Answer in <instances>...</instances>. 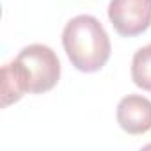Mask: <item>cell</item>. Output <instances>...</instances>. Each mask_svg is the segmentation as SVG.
I'll return each mask as SVG.
<instances>
[{
    "label": "cell",
    "instance_id": "cell-2",
    "mask_svg": "<svg viewBox=\"0 0 151 151\" xmlns=\"http://www.w3.org/2000/svg\"><path fill=\"white\" fill-rule=\"evenodd\" d=\"M25 93L41 94L53 89L60 77V62L55 52L45 45H29L13 60Z\"/></svg>",
    "mask_w": 151,
    "mask_h": 151
},
{
    "label": "cell",
    "instance_id": "cell-7",
    "mask_svg": "<svg viewBox=\"0 0 151 151\" xmlns=\"http://www.w3.org/2000/svg\"><path fill=\"white\" fill-rule=\"evenodd\" d=\"M146 149H151V144H147V146H146Z\"/></svg>",
    "mask_w": 151,
    "mask_h": 151
},
{
    "label": "cell",
    "instance_id": "cell-5",
    "mask_svg": "<svg viewBox=\"0 0 151 151\" xmlns=\"http://www.w3.org/2000/svg\"><path fill=\"white\" fill-rule=\"evenodd\" d=\"M132 80L137 87L151 91V45L135 52L132 59Z\"/></svg>",
    "mask_w": 151,
    "mask_h": 151
},
{
    "label": "cell",
    "instance_id": "cell-3",
    "mask_svg": "<svg viewBox=\"0 0 151 151\" xmlns=\"http://www.w3.org/2000/svg\"><path fill=\"white\" fill-rule=\"evenodd\" d=\"M109 20L119 36H139L151 25V0H110Z\"/></svg>",
    "mask_w": 151,
    "mask_h": 151
},
{
    "label": "cell",
    "instance_id": "cell-6",
    "mask_svg": "<svg viewBox=\"0 0 151 151\" xmlns=\"http://www.w3.org/2000/svg\"><path fill=\"white\" fill-rule=\"evenodd\" d=\"M25 89L22 84V78L13 62L6 64L2 68V105L7 107L14 101H18L23 96Z\"/></svg>",
    "mask_w": 151,
    "mask_h": 151
},
{
    "label": "cell",
    "instance_id": "cell-4",
    "mask_svg": "<svg viewBox=\"0 0 151 151\" xmlns=\"http://www.w3.org/2000/svg\"><path fill=\"white\" fill-rule=\"evenodd\" d=\"M117 123L130 135H142L151 130V101L144 96L128 94L117 105Z\"/></svg>",
    "mask_w": 151,
    "mask_h": 151
},
{
    "label": "cell",
    "instance_id": "cell-1",
    "mask_svg": "<svg viewBox=\"0 0 151 151\" xmlns=\"http://www.w3.org/2000/svg\"><path fill=\"white\" fill-rule=\"evenodd\" d=\"M62 45L71 64L84 73L101 69L110 57V39L103 25L89 14L75 16L68 22Z\"/></svg>",
    "mask_w": 151,
    "mask_h": 151
}]
</instances>
